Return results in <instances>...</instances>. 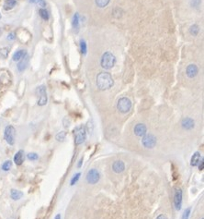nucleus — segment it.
Instances as JSON below:
<instances>
[{
  "mask_svg": "<svg viewBox=\"0 0 204 219\" xmlns=\"http://www.w3.org/2000/svg\"><path fill=\"white\" fill-rule=\"evenodd\" d=\"M113 79L108 72H100L97 77V85L102 91L109 90L113 86Z\"/></svg>",
  "mask_w": 204,
  "mask_h": 219,
  "instance_id": "f257e3e1",
  "label": "nucleus"
},
{
  "mask_svg": "<svg viewBox=\"0 0 204 219\" xmlns=\"http://www.w3.org/2000/svg\"><path fill=\"white\" fill-rule=\"evenodd\" d=\"M116 63V57L115 56L110 52H106L103 54L100 61V65L105 69H110L114 67Z\"/></svg>",
  "mask_w": 204,
  "mask_h": 219,
  "instance_id": "f03ea898",
  "label": "nucleus"
},
{
  "mask_svg": "<svg viewBox=\"0 0 204 219\" xmlns=\"http://www.w3.org/2000/svg\"><path fill=\"white\" fill-rule=\"evenodd\" d=\"M75 142L76 145L82 144L83 143H85L86 138H87V131L86 129L83 125L78 126L75 129Z\"/></svg>",
  "mask_w": 204,
  "mask_h": 219,
  "instance_id": "7ed1b4c3",
  "label": "nucleus"
},
{
  "mask_svg": "<svg viewBox=\"0 0 204 219\" xmlns=\"http://www.w3.org/2000/svg\"><path fill=\"white\" fill-rule=\"evenodd\" d=\"M118 110L121 113H127L131 110L132 108V102L127 97H121L119 99L117 104Z\"/></svg>",
  "mask_w": 204,
  "mask_h": 219,
  "instance_id": "20e7f679",
  "label": "nucleus"
},
{
  "mask_svg": "<svg viewBox=\"0 0 204 219\" xmlns=\"http://www.w3.org/2000/svg\"><path fill=\"white\" fill-rule=\"evenodd\" d=\"M4 137L6 142L9 145H13L15 143V139H16V130L13 126L9 125L6 127L5 131H4Z\"/></svg>",
  "mask_w": 204,
  "mask_h": 219,
  "instance_id": "39448f33",
  "label": "nucleus"
},
{
  "mask_svg": "<svg viewBox=\"0 0 204 219\" xmlns=\"http://www.w3.org/2000/svg\"><path fill=\"white\" fill-rule=\"evenodd\" d=\"M36 93L39 97L38 99V104L43 106L47 104V94H46V89L44 85H41L36 89Z\"/></svg>",
  "mask_w": 204,
  "mask_h": 219,
  "instance_id": "423d86ee",
  "label": "nucleus"
},
{
  "mask_svg": "<svg viewBox=\"0 0 204 219\" xmlns=\"http://www.w3.org/2000/svg\"><path fill=\"white\" fill-rule=\"evenodd\" d=\"M142 143L145 148L152 149L156 144V138L152 134H145L142 140Z\"/></svg>",
  "mask_w": 204,
  "mask_h": 219,
  "instance_id": "0eeeda50",
  "label": "nucleus"
},
{
  "mask_svg": "<svg viewBox=\"0 0 204 219\" xmlns=\"http://www.w3.org/2000/svg\"><path fill=\"white\" fill-rule=\"evenodd\" d=\"M100 178L99 173L97 169H90L87 175V180L89 184H96Z\"/></svg>",
  "mask_w": 204,
  "mask_h": 219,
  "instance_id": "6e6552de",
  "label": "nucleus"
},
{
  "mask_svg": "<svg viewBox=\"0 0 204 219\" xmlns=\"http://www.w3.org/2000/svg\"><path fill=\"white\" fill-rule=\"evenodd\" d=\"M174 202H175L176 209L177 211H179L181 209V205H182V190L180 189H177L176 190L175 197H174Z\"/></svg>",
  "mask_w": 204,
  "mask_h": 219,
  "instance_id": "1a4fd4ad",
  "label": "nucleus"
},
{
  "mask_svg": "<svg viewBox=\"0 0 204 219\" xmlns=\"http://www.w3.org/2000/svg\"><path fill=\"white\" fill-rule=\"evenodd\" d=\"M134 133L136 136H139V137H142V136H144L146 134V126L144 124H142V123H139L137 124L135 127H134Z\"/></svg>",
  "mask_w": 204,
  "mask_h": 219,
  "instance_id": "9d476101",
  "label": "nucleus"
},
{
  "mask_svg": "<svg viewBox=\"0 0 204 219\" xmlns=\"http://www.w3.org/2000/svg\"><path fill=\"white\" fill-rule=\"evenodd\" d=\"M198 72V67L196 65L190 64V65L187 66V75L188 78L192 79V78L196 77Z\"/></svg>",
  "mask_w": 204,
  "mask_h": 219,
  "instance_id": "9b49d317",
  "label": "nucleus"
},
{
  "mask_svg": "<svg viewBox=\"0 0 204 219\" xmlns=\"http://www.w3.org/2000/svg\"><path fill=\"white\" fill-rule=\"evenodd\" d=\"M28 64H29V56L26 54V55L20 60V62H19V64H18V69H19L20 72L24 71V70L26 69Z\"/></svg>",
  "mask_w": 204,
  "mask_h": 219,
  "instance_id": "f8f14e48",
  "label": "nucleus"
},
{
  "mask_svg": "<svg viewBox=\"0 0 204 219\" xmlns=\"http://www.w3.org/2000/svg\"><path fill=\"white\" fill-rule=\"evenodd\" d=\"M194 120L190 118H186L182 120L181 122V125H182V128L185 129V130H191L194 128Z\"/></svg>",
  "mask_w": 204,
  "mask_h": 219,
  "instance_id": "ddd939ff",
  "label": "nucleus"
},
{
  "mask_svg": "<svg viewBox=\"0 0 204 219\" xmlns=\"http://www.w3.org/2000/svg\"><path fill=\"white\" fill-rule=\"evenodd\" d=\"M112 168L115 173H121L125 169V165L122 161H116V162H114Z\"/></svg>",
  "mask_w": 204,
  "mask_h": 219,
  "instance_id": "4468645a",
  "label": "nucleus"
},
{
  "mask_svg": "<svg viewBox=\"0 0 204 219\" xmlns=\"http://www.w3.org/2000/svg\"><path fill=\"white\" fill-rule=\"evenodd\" d=\"M14 162L17 166H21L24 162V152L22 150L19 151L14 156Z\"/></svg>",
  "mask_w": 204,
  "mask_h": 219,
  "instance_id": "2eb2a0df",
  "label": "nucleus"
},
{
  "mask_svg": "<svg viewBox=\"0 0 204 219\" xmlns=\"http://www.w3.org/2000/svg\"><path fill=\"white\" fill-rule=\"evenodd\" d=\"M200 158H201L200 154H199L198 152L195 153V154H193V156L191 157L190 165H191L192 166H197L199 164V162H200Z\"/></svg>",
  "mask_w": 204,
  "mask_h": 219,
  "instance_id": "dca6fc26",
  "label": "nucleus"
},
{
  "mask_svg": "<svg viewBox=\"0 0 204 219\" xmlns=\"http://www.w3.org/2000/svg\"><path fill=\"white\" fill-rule=\"evenodd\" d=\"M23 196V193L20 190H11L10 191V197L14 200V201H18L20 199H21Z\"/></svg>",
  "mask_w": 204,
  "mask_h": 219,
  "instance_id": "f3484780",
  "label": "nucleus"
},
{
  "mask_svg": "<svg viewBox=\"0 0 204 219\" xmlns=\"http://www.w3.org/2000/svg\"><path fill=\"white\" fill-rule=\"evenodd\" d=\"M17 4V0H6L5 1V5H4V9L6 10H12Z\"/></svg>",
  "mask_w": 204,
  "mask_h": 219,
  "instance_id": "a211bd4d",
  "label": "nucleus"
},
{
  "mask_svg": "<svg viewBox=\"0 0 204 219\" xmlns=\"http://www.w3.org/2000/svg\"><path fill=\"white\" fill-rule=\"evenodd\" d=\"M72 25H73V28L78 32V29H79V15L78 13H76L73 17V20H72Z\"/></svg>",
  "mask_w": 204,
  "mask_h": 219,
  "instance_id": "6ab92c4d",
  "label": "nucleus"
},
{
  "mask_svg": "<svg viewBox=\"0 0 204 219\" xmlns=\"http://www.w3.org/2000/svg\"><path fill=\"white\" fill-rule=\"evenodd\" d=\"M26 54H27V53H26L25 50H19V51H17V52L13 55V60H14V61H20Z\"/></svg>",
  "mask_w": 204,
  "mask_h": 219,
  "instance_id": "aec40b11",
  "label": "nucleus"
},
{
  "mask_svg": "<svg viewBox=\"0 0 204 219\" xmlns=\"http://www.w3.org/2000/svg\"><path fill=\"white\" fill-rule=\"evenodd\" d=\"M39 13H40V16L42 17V19L43 20H44V21H48L49 20V13H48V11L45 10V9H41L40 10H39Z\"/></svg>",
  "mask_w": 204,
  "mask_h": 219,
  "instance_id": "412c9836",
  "label": "nucleus"
},
{
  "mask_svg": "<svg viewBox=\"0 0 204 219\" xmlns=\"http://www.w3.org/2000/svg\"><path fill=\"white\" fill-rule=\"evenodd\" d=\"M198 32H199V28H198V26L196 25V24L192 25V26L189 28V33H190V34L193 35V36H196V35L198 33Z\"/></svg>",
  "mask_w": 204,
  "mask_h": 219,
  "instance_id": "4be33fe9",
  "label": "nucleus"
},
{
  "mask_svg": "<svg viewBox=\"0 0 204 219\" xmlns=\"http://www.w3.org/2000/svg\"><path fill=\"white\" fill-rule=\"evenodd\" d=\"M109 1L110 0H96V4L99 8H105L106 6H108Z\"/></svg>",
  "mask_w": 204,
  "mask_h": 219,
  "instance_id": "5701e85b",
  "label": "nucleus"
},
{
  "mask_svg": "<svg viewBox=\"0 0 204 219\" xmlns=\"http://www.w3.org/2000/svg\"><path fill=\"white\" fill-rule=\"evenodd\" d=\"M11 166H12V162L10 160H8L2 165V170L3 171H9Z\"/></svg>",
  "mask_w": 204,
  "mask_h": 219,
  "instance_id": "b1692460",
  "label": "nucleus"
},
{
  "mask_svg": "<svg viewBox=\"0 0 204 219\" xmlns=\"http://www.w3.org/2000/svg\"><path fill=\"white\" fill-rule=\"evenodd\" d=\"M9 48H8V47L1 48V49H0V57L3 58V59L7 58L8 56H9Z\"/></svg>",
  "mask_w": 204,
  "mask_h": 219,
  "instance_id": "393cba45",
  "label": "nucleus"
},
{
  "mask_svg": "<svg viewBox=\"0 0 204 219\" xmlns=\"http://www.w3.org/2000/svg\"><path fill=\"white\" fill-rule=\"evenodd\" d=\"M31 3H33V4H36V5H39L40 7H46V2L44 0H29Z\"/></svg>",
  "mask_w": 204,
  "mask_h": 219,
  "instance_id": "a878e982",
  "label": "nucleus"
},
{
  "mask_svg": "<svg viewBox=\"0 0 204 219\" xmlns=\"http://www.w3.org/2000/svg\"><path fill=\"white\" fill-rule=\"evenodd\" d=\"M87 44H86V42H85L84 40H81V41H80V51H81V53H82L83 55H86V54H87Z\"/></svg>",
  "mask_w": 204,
  "mask_h": 219,
  "instance_id": "bb28decb",
  "label": "nucleus"
},
{
  "mask_svg": "<svg viewBox=\"0 0 204 219\" xmlns=\"http://www.w3.org/2000/svg\"><path fill=\"white\" fill-rule=\"evenodd\" d=\"M65 136H66V133L65 131H61L56 135V140L58 142H64L65 139Z\"/></svg>",
  "mask_w": 204,
  "mask_h": 219,
  "instance_id": "cd10ccee",
  "label": "nucleus"
},
{
  "mask_svg": "<svg viewBox=\"0 0 204 219\" xmlns=\"http://www.w3.org/2000/svg\"><path fill=\"white\" fill-rule=\"evenodd\" d=\"M38 158H39V156H38V154H35V153H30V154H28V159H29V160L35 161V160H37Z\"/></svg>",
  "mask_w": 204,
  "mask_h": 219,
  "instance_id": "c85d7f7f",
  "label": "nucleus"
},
{
  "mask_svg": "<svg viewBox=\"0 0 204 219\" xmlns=\"http://www.w3.org/2000/svg\"><path fill=\"white\" fill-rule=\"evenodd\" d=\"M190 211H191V209H190V207H188V208H187V209L185 210V212H184V213H183V216H182V219H188V217H189V214H190Z\"/></svg>",
  "mask_w": 204,
  "mask_h": 219,
  "instance_id": "c756f323",
  "label": "nucleus"
},
{
  "mask_svg": "<svg viewBox=\"0 0 204 219\" xmlns=\"http://www.w3.org/2000/svg\"><path fill=\"white\" fill-rule=\"evenodd\" d=\"M81 176V174L80 173H77L76 175H75L74 176V178H72V180H71V185H75V183L76 182H77V180L79 179V177Z\"/></svg>",
  "mask_w": 204,
  "mask_h": 219,
  "instance_id": "7c9ffc66",
  "label": "nucleus"
},
{
  "mask_svg": "<svg viewBox=\"0 0 204 219\" xmlns=\"http://www.w3.org/2000/svg\"><path fill=\"white\" fill-rule=\"evenodd\" d=\"M15 38H16V37H15V33H9V36H8V39H9V40H14Z\"/></svg>",
  "mask_w": 204,
  "mask_h": 219,
  "instance_id": "2f4dec72",
  "label": "nucleus"
},
{
  "mask_svg": "<svg viewBox=\"0 0 204 219\" xmlns=\"http://www.w3.org/2000/svg\"><path fill=\"white\" fill-rule=\"evenodd\" d=\"M199 163H200V164L198 165V168H199V170H203V167H204V162H203V160H201Z\"/></svg>",
  "mask_w": 204,
  "mask_h": 219,
  "instance_id": "473e14b6",
  "label": "nucleus"
},
{
  "mask_svg": "<svg viewBox=\"0 0 204 219\" xmlns=\"http://www.w3.org/2000/svg\"><path fill=\"white\" fill-rule=\"evenodd\" d=\"M156 219H167V217L165 215V214H160V215H158L157 216V218Z\"/></svg>",
  "mask_w": 204,
  "mask_h": 219,
  "instance_id": "72a5a7b5",
  "label": "nucleus"
},
{
  "mask_svg": "<svg viewBox=\"0 0 204 219\" xmlns=\"http://www.w3.org/2000/svg\"><path fill=\"white\" fill-rule=\"evenodd\" d=\"M54 219H61V215H60V214H57Z\"/></svg>",
  "mask_w": 204,
  "mask_h": 219,
  "instance_id": "f704fd0d",
  "label": "nucleus"
},
{
  "mask_svg": "<svg viewBox=\"0 0 204 219\" xmlns=\"http://www.w3.org/2000/svg\"><path fill=\"white\" fill-rule=\"evenodd\" d=\"M82 161H83V159H81V160L79 161V164H78V167H80V166H81V165H82Z\"/></svg>",
  "mask_w": 204,
  "mask_h": 219,
  "instance_id": "c9c22d12",
  "label": "nucleus"
},
{
  "mask_svg": "<svg viewBox=\"0 0 204 219\" xmlns=\"http://www.w3.org/2000/svg\"><path fill=\"white\" fill-rule=\"evenodd\" d=\"M0 19H1V14H0Z\"/></svg>",
  "mask_w": 204,
  "mask_h": 219,
  "instance_id": "e433bc0d",
  "label": "nucleus"
},
{
  "mask_svg": "<svg viewBox=\"0 0 204 219\" xmlns=\"http://www.w3.org/2000/svg\"><path fill=\"white\" fill-rule=\"evenodd\" d=\"M202 219H203V218H202Z\"/></svg>",
  "mask_w": 204,
  "mask_h": 219,
  "instance_id": "4c0bfd02",
  "label": "nucleus"
}]
</instances>
